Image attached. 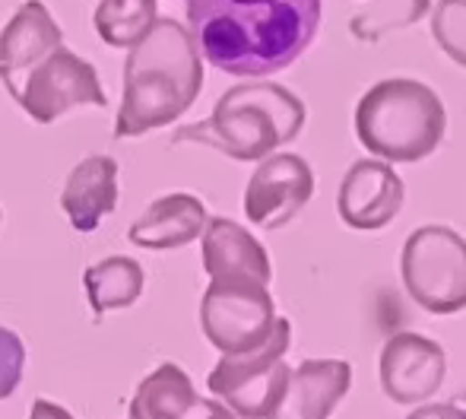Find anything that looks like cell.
Here are the masks:
<instances>
[{
	"instance_id": "cell-1",
	"label": "cell",
	"mask_w": 466,
	"mask_h": 419,
	"mask_svg": "<svg viewBox=\"0 0 466 419\" xmlns=\"http://www.w3.org/2000/svg\"><path fill=\"white\" fill-rule=\"evenodd\" d=\"M185 13L200 57L232 77L286 70L320 26V0H187Z\"/></svg>"
},
{
	"instance_id": "cell-2",
	"label": "cell",
	"mask_w": 466,
	"mask_h": 419,
	"mask_svg": "<svg viewBox=\"0 0 466 419\" xmlns=\"http://www.w3.org/2000/svg\"><path fill=\"white\" fill-rule=\"evenodd\" d=\"M203 89V57L178 19L159 16L130 48L124 64V93L115 137H143L175 124Z\"/></svg>"
},
{
	"instance_id": "cell-3",
	"label": "cell",
	"mask_w": 466,
	"mask_h": 419,
	"mask_svg": "<svg viewBox=\"0 0 466 419\" xmlns=\"http://www.w3.org/2000/svg\"><path fill=\"white\" fill-rule=\"evenodd\" d=\"M305 128V102L270 80L241 83L222 93L207 121L178 128L172 143H203L228 159L260 162L292 143Z\"/></svg>"
},
{
	"instance_id": "cell-4",
	"label": "cell",
	"mask_w": 466,
	"mask_h": 419,
	"mask_svg": "<svg viewBox=\"0 0 466 419\" xmlns=\"http://www.w3.org/2000/svg\"><path fill=\"white\" fill-rule=\"evenodd\" d=\"M448 111L431 87L410 77L374 83L359 99L356 134L384 162H422L444 140Z\"/></svg>"
},
{
	"instance_id": "cell-5",
	"label": "cell",
	"mask_w": 466,
	"mask_h": 419,
	"mask_svg": "<svg viewBox=\"0 0 466 419\" xmlns=\"http://www.w3.org/2000/svg\"><path fill=\"white\" fill-rule=\"evenodd\" d=\"M400 277L410 299L429 314L466 309V239L451 226H422L406 239Z\"/></svg>"
},
{
	"instance_id": "cell-6",
	"label": "cell",
	"mask_w": 466,
	"mask_h": 419,
	"mask_svg": "<svg viewBox=\"0 0 466 419\" xmlns=\"http://www.w3.org/2000/svg\"><path fill=\"white\" fill-rule=\"evenodd\" d=\"M292 343V324L277 318L270 337L260 346L235 356H222L207 375V391L245 419H267L286 391L289 365L286 353Z\"/></svg>"
},
{
	"instance_id": "cell-7",
	"label": "cell",
	"mask_w": 466,
	"mask_h": 419,
	"mask_svg": "<svg viewBox=\"0 0 466 419\" xmlns=\"http://www.w3.org/2000/svg\"><path fill=\"white\" fill-rule=\"evenodd\" d=\"M277 318L279 314L270 286L248 277L209 280L200 299V331L222 356L260 346L270 337Z\"/></svg>"
},
{
	"instance_id": "cell-8",
	"label": "cell",
	"mask_w": 466,
	"mask_h": 419,
	"mask_svg": "<svg viewBox=\"0 0 466 419\" xmlns=\"http://www.w3.org/2000/svg\"><path fill=\"white\" fill-rule=\"evenodd\" d=\"M6 93L16 99L19 108L38 124H51L67 115L76 105H96L105 108V89L89 61L74 55L70 48L57 45L55 51L35 61L29 70L4 83Z\"/></svg>"
},
{
	"instance_id": "cell-9",
	"label": "cell",
	"mask_w": 466,
	"mask_h": 419,
	"mask_svg": "<svg viewBox=\"0 0 466 419\" xmlns=\"http://www.w3.org/2000/svg\"><path fill=\"white\" fill-rule=\"evenodd\" d=\"M311 194V166L295 153H270L245 188V216L260 229H282L308 207Z\"/></svg>"
},
{
	"instance_id": "cell-10",
	"label": "cell",
	"mask_w": 466,
	"mask_h": 419,
	"mask_svg": "<svg viewBox=\"0 0 466 419\" xmlns=\"http://www.w3.org/2000/svg\"><path fill=\"white\" fill-rule=\"evenodd\" d=\"M380 388L387 401L416 407L438 394L448 375V353L425 333H393L380 350Z\"/></svg>"
},
{
	"instance_id": "cell-11",
	"label": "cell",
	"mask_w": 466,
	"mask_h": 419,
	"mask_svg": "<svg viewBox=\"0 0 466 419\" xmlns=\"http://www.w3.org/2000/svg\"><path fill=\"white\" fill-rule=\"evenodd\" d=\"M403 179L384 159H359L339 181L337 210L339 220L359 232H378L390 226L403 210Z\"/></svg>"
},
{
	"instance_id": "cell-12",
	"label": "cell",
	"mask_w": 466,
	"mask_h": 419,
	"mask_svg": "<svg viewBox=\"0 0 466 419\" xmlns=\"http://www.w3.org/2000/svg\"><path fill=\"white\" fill-rule=\"evenodd\" d=\"M352 388V365L343 359H305L289 372L286 391L267 419H330Z\"/></svg>"
},
{
	"instance_id": "cell-13",
	"label": "cell",
	"mask_w": 466,
	"mask_h": 419,
	"mask_svg": "<svg viewBox=\"0 0 466 419\" xmlns=\"http://www.w3.org/2000/svg\"><path fill=\"white\" fill-rule=\"evenodd\" d=\"M200 254H203V271H207L209 280L248 277L267 286L273 280L267 248L245 226H238L235 220H226V216L207 220V226L200 232Z\"/></svg>"
},
{
	"instance_id": "cell-14",
	"label": "cell",
	"mask_w": 466,
	"mask_h": 419,
	"mask_svg": "<svg viewBox=\"0 0 466 419\" xmlns=\"http://www.w3.org/2000/svg\"><path fill=\"white\" fill-rule=\"evenodd\" d=\"M207 207L194 194H166L153 200L140 213V220L127 229V241L147 251H172L200 239L207 226Z\"/></svg>"
},
{
	"instance_id": "cell-15",
	"label": "cell",
	"mask_w": 466,
	"mask_h": 419,
	"mask_svg": "<svg viewBox=\"0 0 466 419\" xmlns=\"http://www.w3.org/2000/svg\"><path fill=\"white\" fill-rule=\"evenodd\" d=\"M64 45V32L42 0H25L0 32V83L13 80L48 51Z\"/></svg>"
},
{
	"instance_id": "cell-16",
	"label": "cell",
	"mask_w": 466,
	"mask_h": 419,
	"mask_svg": "<svg viewBox=\"0 0 466 419\" xmlns=\"http://www.w3.org/2000/svg\"><path fill=\"white\" fill-rule=\"evenodd\" d=\"M61 207L76 232H96L117 207V162L111 156H89L70 172Z\"/></svg>"
},
{
	"instance_id": "cell-17",
	"label": "cell",
	"mask_w": 466,
	"mask_h": 419,
	"mask_svg": "<svg viewBox=\"0 0 466 419\" xmlns=\"http://www.w3.org/2000/svg\"><path fill=\"white\" fill-rule=\"evenodd\" d=\"M200 394L181 365L162 363L140 382L137 394L130 397L127 416L130 419H187L197 407Z\"/></svg>"
},
{
	"instance_id": "cell-18",
	"label": "cell",
	"mask_w": 466,
	"mask_h": 419,
	"mask_svg": "<svg viewBox=\"0 0 466 419\" xmlns=\"http://www.w3.org/2000/svg\"><path fill=\"white\" fill-rule=\"evenodd\" d=\"M143 267L134 258H115L96 261L86 273H83V286H86V299L96 314H108L117 309H130L137 299L143 296Z\"/></svg>"
},
{
	"instance_id": "cell-19",
	"label": "cell",
	"mask_w": 466,
	"mask_h": 419,
	"mask_svg": "<svg viewBox=\"0 0 466 419\" xmlns=\"http://www.w3.org/2000/svg\"><path fill=\"white\" fill-rule=\"evenodd\" d=\"M159 19V0H102L96 6V32L111 48H134Z\"/></svg>"
},
{
	"instance_id": "cell-20",
	"label": "cell",
	"mask_w": 466,
	"mask_h": 419,
	"mask_svg": "<svg viewBox=\"0 0 466 419\" xmlns=\"http://www.w3.org/2000/svg\"><path fill=\"white\" fill-rule=\"evenodd\" d=\"M431 0H371L365 10H359L350 23V32L359 42H378L387 32L406 29L419 23L429 13Z\"/></svg>"
},
{
	"instance_id": "cell-21",
	"label": "cell",
	"mask_w": 466,
	"mask_h": 419,
	"mask_svg": "<svg viewBox=\"0 0 466 419\" xmlns=\"http://www.w3.org/2000/svg\"><path fill=\"white\" fill-rule=\"evenodd\" d=\"M431 36L444 55L466 67V0H438L431 10Z\"/></svg>"
},
{
	"instance_id": "cell-22",
	"label": "cell",
	"mask_w": 466,
	"mask_h": 419,
	"mask_svg": "<svg viewBox=\"0 0 466 419\" xmlns=\"http://www.w3.org/2000/svg\"><path fill=\"white\" fill-rule=\"evenodd\" d=\"M23 372H25L23 340L10 327H0V401L16 394L19 382H23Z\"/></svg>"
},
{
	"instance_id": "cell-23",
	"label": "cell",
	"mask_w": 466,
	"mask_h": 419,
	"mask_svg": "<svg viewBox=\"0 0 466 419\" xmlns=\"http://www.w3.org/2000/svg\"><path fill=\"white\" fill-rule=\"evenodd\" d=\"M406 419H466V391H457L451 401L441 404H422Z\"/></svg>"
},
{
	"instance_id": "cell-24",
	"label": "cell",
	"mask_w": 466,
	"mask_h": 419,
	"mask_svg": "<svg viewBox=\"0 0 466 419\" xmlns=\"http://www.w3.org/2000/svg\"><path fill=\"white\" fill-rule=\"evenodd\" d=\"M187 419H245V416L235 414V410L228 407V404H222L219 397H200Z\"/></svg>"
},
{
	"instance_id": "cell-25",
	"label": "cell",
	"mask_w": 466,
	"mask_h": 419,
	"mask_svg": "<svg viewBox=\"0 0 466 419\" xmlns=\"http://www.w3.org/2000/svg\"><path fill=\"white\" fill-rule=\"evenodd\" d=\"M29 419H76L70 410H64L61 404H51V401H35L29 410Z\"/></svg>"
},
{
	"instance_id": "cell-26",
	"label": "cell",
	"mask_w": 466,
	"mask_h": 419,
	"mask_svg": "<svg viewBox=\"0 0 466 419\" xmlns=\"http://www.w3.org/2000/svg\"><path fill=\"white\" fill-rule=\"evenodd\" d=\"M0 220H4V213H0Z\"/></svg>"
}]
</instances>
